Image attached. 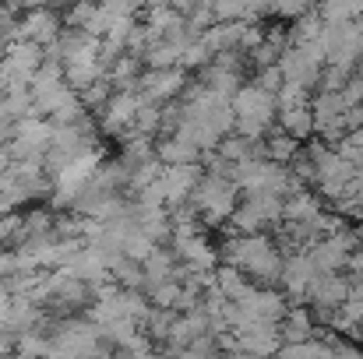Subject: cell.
<instances>
[{
	"instance_id": "obj_4",
	"label": "cell",
	"mask_w": 363,
	"mask_h": 359,
	"mask_svg": "<svg viewBox=\"0 0 363 359\" xmlns=\"http://www.w3.org/2000/svg\"><path fill=\"white\" fill-rule=\"evenodd\" d=\"M191 85V74H184L180 67H169V71H145L138 78V96L152 106H166L173 99L184 96V89Z\"/></svg>"
},
{
	"instance_id": "obj_14",
	"label": "cell",
	"mask_w": 363,
	"mask_h": 359,
	"mask_svg": "<svg viewBox=\"0 0 363 359\" xmlns=\"http://www.w3.org/2000/svg\"><path fill=\"white\" fill-rule=\"evenodd\" d=\"M216 289L223 292V300H226V303H243V300L254 292V285L243 278V271L226 268V264H219V268H216Z\"/></svg>"
},
{
	"instance_id": "obj_3",
	"label": "cell",
	"mask_w": 363,
	"mask_h": 359,
	"mask_svg": "<svg viewBox=\"0 0 363 359\" xmlns=\"http://www.w3.org/2000/svg\"><path fill=\"white\" fill-rule=\"evenodd\" d=\"M60 11L57 7H25L18 18V32L14 42H35V46H50L60 35Z\"/></svg>"
},
{
	"instance_id": "obj_13",
	"label": "cell",
	"mask_w": 363,
	"mask_h": 359,
	"mask_svg": "<svg viewBox=\"0 0 363 359\" xmlns=\"http://www.w3.org/2000/svg\"><path fill=\"white\" fill-rule=\"evenodd\" d=\"M321 212H325V205L314 190H296L282 201V222H311Z\"/></svg>"
},
{
	"instance_id": "obj_18",
	"label": "cell",
	"mask_w": 363,
	"mask_h": 359,
	"mask_svg": "<svg viewBox=\"0 0 363 359\" xmlns=\"http://www.w3.org/2000/svg\"><path fill=\"white\" fill-rule=\"evenodd\" d=\"M250 85H257L261 92H268V96H275L286 81H282V71H279V64L275 67H264V71H257L254 78H250Z\"/></svg>"
},
{
	"instance_id": "obj_2",
	"label": "cell",
	"mask_w": 363,
	"mask_h": 359,
	"mask_svg": "<svg viewBox=\"0 0 363 359\" xmlns=\"http://www.w3.org/2000/svg\"><path fill=\"white\" fill-rule=\"evenodd\" d=\"M138 106H141V96H138V92H113V96L106 99V106L96 113L99 137H103V134H106V137H117V141L130 137Z\"/></svg>"
},
{
	"instance_id": "obj_10",
	"label": "cell",
	"mask_w": 363,
	"mask_h": 359,
	"mask_svg": "<svg viewBox=\"0 0 363 359\" xmlns=\"http://www.w3.org/2000/svg\"><path fill=\"white\" fill-rule=\"evenodd\" d=\"M177 253L169 246H155L145 261H141V271H145V285H162V282H177ZM141 285V289H145Z\"/></svg>"
},
{
	"instance_id": "obj_19",
	"label": "cell",
	"mask_w": 363,
	"mask_h": 359,
	"mask_svg": "<svg viewBox=\"0 0 363 359\" xmlns=\"http://www.w3.org/2000/svg\"><path fill=\"white\" fill-rule=\"evenodd\" d=\"M339 96H342L346 110H357V106H363V74H353V78L346 81V89L339 92Z\"/></svg>"
},
{
	"instance_id": "obj_21",
	"label": "cell",
	"mask_w": 363,
	"mask_h": 359,
	"mask_svg": "<svg viewBox=\"0 0 363 359\" xmlns=\"http://www.w3.org/2000/svg\"><path fill=\"white\" fill-rule=\"evenodd\" d=\"M0 356H14V338L0 331Z\"/></svg>"
},
{
	"instance_id": "obj_8",
	"label": "cell",
	"mask_w": 363,
	"mask_h": 359,
	"mask_svg": "<svg viewBox=\"0 0 363 359\" xmlns=\"http://www.w3.org/2000/svg\"><path fill=\"white\" fill-rule=\"evenodd\" d=\"M240 307L247 310L250 321H261V324H279L286 317V310H289V303H286V296L279 289H254Z\"/></svg>"
},
{
	"instance_id": "obj_17",
	"label": "cell",
	"mask_w": 363,
	"mask_h": 359,
	"mask_svg": "<svg viewBox=\"0 0 363 359\" xmlns=\"http://www.w3.org/2000/svg\"><path fill=\"white\" fill-rule=\"evenodd\" d=\"M318 14H321L325 25H346V21L357 18V4H321Z\"/></svg>"
},
{
	"instance_id": "obj_12",
	"label": "cell",
	"mask_w": 363,
	"mask_h": 359,
	"mask_svg": "<svg viewBox=\"0 0 363 359\" xmlns=\"http://www.w3.org/2000/svg\"><path fill=\"white\" fill-rule=\"evenodd\" d=\"M275 130H282L286 137H293L296 144L314 137V117L311 106H296V110H279L275 113Z\"/></svg>"
},
{
	"instance_id": "obj_22",
	"label": "cell",
	"mask_w": 363,
	"mask_h": 359,
	"mask_svg": "<svg viewBox=\"0 0 363 359\" xmlns=\"http://www.w3.org/2000/svg\"><path fill=\"white\" fill-rule=\"evenodd\" d=\"M360 169H363V155H360Z\"/></svg>"
},
{
	"instance_id": "obj_7",
	"label": "cell",
	"mask_w": 363,
	"mask_h": 359,
	"mask_svg": "<svg viewBox=\"0 0 363 359\" xmlns=\"http://www.w3.org/2000/svg\"><path fill=\"white\" fill-rule=\"evenodd\" d=\"M237 335V342H240V353L254 359H275L279 356V349H282V338H279V328L275 324H250V328H243V331H233Z\"/></svg>"
},
{
	"instance_id": "obj_11",
	"label": "cell",
	"mask_w": 363,
	"mask_h": 359,
	"mask_svg": "<svg viewBox=\"0 0 363 359\" xmlns=\"http://www.w3.org/2000/svg\"><path fill=\"white\" fill-rule=\"evenodd\" d=\"M155 162L159 166H201V152L191 141L162 137V141H155Z\"/></svg>"
},
{
	"instance_id": "obj_15",
	"label": "cell",
	"mask_w": 363,
	"mask_h": 359,
	"mask_svg": "<svg viewBox=\"0 0 363 359\" xmlns=\"http://www.w3.org/2000/svg\"><path fill=\"white\" fill-rule=\"evenodd\" d=\"M300 148H303V144H296L293 137H286V134L275 130V127L264 134V162H272V166H289Z\"/></svg>"
},
{
	"instance_id": "obj_16",
	"label": "cell",
	"mask_w": 363,
	"mask_h": 359,
	"mask_svg": "<svg viewBox=\"0 0 363 359\" xmlns=\"http://www.w3.org/2000/svg\"><path fill=\"white\" fill-rule=\"evenodd\" d=\"M25 215L21 212H11V215H4L0 219V250H18V246H25Z\"/></svg>"
},
{
	"instance_id": "obj_5",
	"label": "cell",
	"mask_w": 363,
	"mask_h": 359,
	"mask_svg": "<svg viewBox=\"0 0 363 359\" xmlns=\"http://www.w3.org/2000/svg\"><path fill=\"white\" fill-rule=\"evenodd\" d=\"M198 180H201V166H162L159 169V190H162L166 208L187 205Z\"/></svg>"
},
{
	"instance_id": "obj_6",
	"label": "cell",
	"mask_w": 363,
	"mask_h": 359,
	"mask_svg": "<svg viewBox=\"0 0 363 359\" xmlns=\"http://www.w3.org/2000/svg\"><path fill=\"white\" fill-rule=\"evenodd\" d=\"M28 96H32V117L43 120L57 117L67 106H78V92H71L64 81H32Z\"/></svg>"
},
{
	"instance_id": "obj_20",
	"label": "cell",
	"mask_w": 363,
	"mask_h": 359,
	"mask_svg": "<svg viewBox=\"0 0 363 359\" xmlns=\"http://www.w3.org/2000/svg\"><path fill=\"white\" fill-rule=\"evenodd\" d=\"M268 11H272V18H289V25H293L296 18H303L311 11V4H268Z\"/></svg>"
},
{
	"instance_id": "obj_9",
	"label": "cell",
	"mask_w": 363,
	"mask_h": 359,
	"mask_svg": "<svg viewBox=\"0 0 363 359\" xmlns=\"http://www.w3.org/2000/svg\"><path fill=\"white\" fill-rule=\"evenodd\" d=\"M275 328H279L282 346H303V342H314L318 338V324H314V317H311L307 307H289L286 317Z\"/></svg>"
},
{
	"instance_id": "obj_1",
	"label": "cell",
	"mask_w": 363,
	"mask_h": 359,
	"mask_svg": "<svg viewBox=\"0 0 363 359\" xmlns=\"http://www.w3.org/2000/svg\"><path fill=\"white\" fill-rule=\"evenodd\" d=\"M187 205L194 208V215L201 219L205 229H219V226H226L230 215L237 212L240 190H237L230 180H223V176H205V173H201V180H198V187L191 190V201H187Z\"/></svg>"
}]
</instances>
